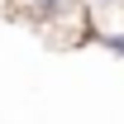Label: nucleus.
I'll return each mask as SVG.
<instances>
[{"label": "nucleus", "mask_w": 124, "mask_h": 124, "mask_svg": "<svg viewBox=\"0 0 124 124\" xmlns=\"http://www.w3.org/2000/svg\"><path fill=\"white\" fill-rule=\"evenodd\" d=\"M81 10H86V24H91V33L124 29V0H81Z\"/></svg>", "instance_id": "obj_2"}, {"label": "nucleus", "mask_w": 124, "mask_h": 124, "mask_svg": "<svg viewBox=\"0 0 124 124\" xmlns=\"http://www.w3.org/2000/svg\"><path fill=\"white\" fill-rule=\"evenodd\" d=\"M15 5V15H24L29 24L53 38V43H91V24H86V10H81V0H10Z\"/></svg>", "instance_id": "obj_1"}]
</instances>
